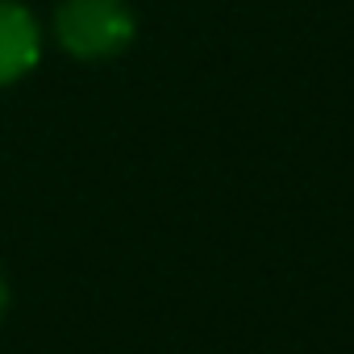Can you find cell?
Segmentation results:
<instances>
[{"label": "cell", "mask_w": 354, "mask_h": 354, "mask_svg": "<svg viewBox=\"0 0 354 354\" xmlns=\"http://www.w3.org/2000/svg\"><path fill=\"white\" fill-rule=\"evenodd\" d=\"M133 13L125 0H63L55 9V38L75 59H113L133 42Z\"/></svg>", "instance_id": "cell-1"}, {"label": "cell", "mask_w": 354, "mask_h": 354, "mask_svg": "<svg viewBox=\"0 0 354 354\" xmlns=\"http://www.w3.org/2000/svg\"><path fill=\"white\" fill-rule=\"evenodd\" d=\"M42 59V26L38 17L17 5V0H0V88L26 80Z\"/></svg>", "instance_id": "cell-2"}, {"label": "cell", "mask_w": 354, "mask_h": 354, "mask_svg": "<svg viewBox=\"0 0 354 354\" xmlns=\"http://www.w3.org/2000/svg\"><path fill=\"white\" fill-rule=\"evenodd\" d=\"M5 308H9V283H5V275H0V317H5Z\"/></svg>", "instance_id": "cell-3"}]
</instances>
